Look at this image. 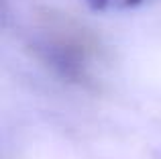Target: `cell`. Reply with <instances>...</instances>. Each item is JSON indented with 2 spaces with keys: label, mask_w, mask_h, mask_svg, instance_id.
Here are the masks:
<instances>
[{
  "label": "cell",
  "mask_w": 161,
  "mask_h": 159,
  "mask_svg": "<svg viewBox=\"0 0 161 159\" xmlns=\"http://www.w3.org/2000/svg\"><path fill=\"white\" fill-rule=\"evenodd\" d=\"M84 2L96 12H120L139 6L143 0H84Z\"/></svg>",
  "instance_id": "6da1fadb"
}]
</instances>
